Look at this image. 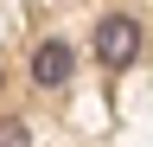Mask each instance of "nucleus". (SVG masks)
<instances>
[{
  "label": "nucleus",
  "mask_w": 153,
  "mask_h": 147,
  "mask_svg": "<svg viewBox=\"0 0 153 147\" xmlns=\"http://www.w3.org/2000/svg\"><path fill=\"white\" fill-rule=\"evenodd\" d=\"M96 58H102L108 70H128L134 58H140V26H134L128 13H108V19L96 26Z\"/></svg>",
  "instance_id": "nucleus-1"
},
{
  "label": "nucleus",
  "mask_w": 153,
  "mask_h": 147,
  "mask_svg": "<svg viewBox=\"0 0 153 147\" xmlns=\"http://www.w3.org/2000/svg\"><path fill=\"white\" fill-rule=\"evenodd\" d=\"M70 70H76V58H70V45H57V39H45L32 51V83H45V90H57V83H70Z\"/></svg>",
  "instance_id": "nucleus-2"
},
{
  "label": "nucleus",
  "mask_w": 153,
  "mask_h": 147,
  "mask_svg": "<svg viewBox=\"0 0 153 147\" xmlns=\"http://www.w3.org/2000/svg\"><path fill=\"white\" fill-rule=\"evenodd\" d=\"M0 147H32L26 141V122H0Z\"/></svg>",
  "instance_id": "nucleus-3"
}]
</instances>
